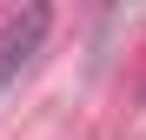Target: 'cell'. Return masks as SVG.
<instances>
[{
  "instance_id": "cell-1",
  "label": "cell",
  "mask_w": 146,
  "mask_h": 140,
  "mask_svg": "<svg viewBox=\"0 0 146 140\" xmlns=\"http://www.w3.org/2000/svg\"><path fill=\"white\" fill-rule=\"evenodd\" d=\"M40 40H46V7H27V13H13L0 27V93L27 74V60L40 54Z\"/></svg>"
}]
</instances>
